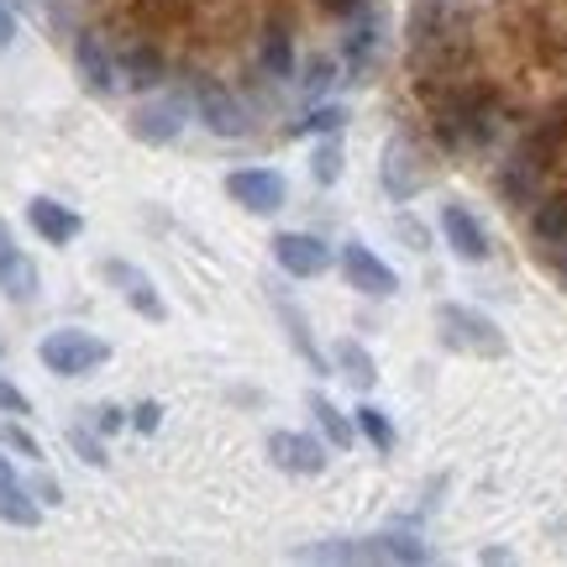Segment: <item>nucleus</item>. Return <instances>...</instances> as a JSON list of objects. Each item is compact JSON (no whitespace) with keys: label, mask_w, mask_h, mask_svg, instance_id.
<instances>
[{"label":"nucleus","mask_w":567,"mask_h":567,"mask_svg":"<svg viewBox=\"0 0 567 567\" xmlns=\"http://www.w3.org/2000/svg\"><path fill=\"white\" fill-rule=\"evenodd\" d=\"M442 237H446V247L463 258V264H488V231H484V221L467 210V205H442Z\"/></svg>","instance_id":"12"},{"label":"nucleus","mask_w":567,"mask_h":567,"mask_svg":"<svg viewBox=\"0 0 567 567\" xmlns=\"http://www.w3.org/2000/svg\"><path fill=\"white\" fill-rule=\"evenodd\" d=\"M0 520H6V526H17V530H32L42 520V505L32 499V488L21 484L17 473H11V478H0Z\"/></svg>","instance_id":"18"},{"label":"nucleus","mask_w":567,"mask_h":567,"mask_svg":"<svg viewBox=\"0 0 567 567\" xmlns=\"http://www.w3.org/2000/svg\"><path fill=\"white\" fill-rule=\"evenodd\" d=\"M352 425H358L368 442H373V452H394V421H389V410L358 405V410H352Z\"/></svg>","instance_id":"21"},{"label":"nucleus","mask_w":567,"mask_h":567,"mask_svg":"<svg viewBox=\"0 0 567 567\" xmlns=\"http://www.w3.org/2000/svg\"><path fill=\"white\" fill-rule=\"evenodd\" d=\"M21 264V247H17V231H11V226L0 221V284L11 279V268Z\"/></svg>","instance_id":"30"},{"label":"nucleus","mask_w":567,"mask_h":567,"mask_svg":"<svg viewBox=\"0 0 567 567\" xmlns=\"http://www.w3.org/2000/svg\"><path fill=\"white\" fill-rule=\"evenodd\" d=\"M310 179L321 184V189H331V184L342 179V147H337V137L316 142V153H310Z\"/></svg>","instance_id":"23"},{"label":"nucleus","mask_w":567,"mask_h":567,"mask_svg":"<svg viewBox=\"0 0 567 567\" xmlns=\"http://www.w3.org/2000/svg\"><path fill=\"white\" fill-rule=\"evenodd\" d=\"M189 105H195V116H200L216 137H247V126H252V111H247V101L237 95V84L210 80V74H200V80L189 84Z\"/></svg>","instance_id":"3"},{"label":"nucleus","mask_w":567,"mask_h":567,"mask_svg":"<svg viewBox=\"0 0 567 567\" xmlns=\"http://www.w3.org/2000/svg\"><path fill=\"white\" fill-rule=\"evenodd\" d=\"M331 358H337V368H342V379H347L352 389H373L379 368H373V358H368V352H363L358 342H342L337 352H331Z\"/></svg>","instance_id":"20"},{"label":"nucleus","mask_w":567,"mask_h":567,"mask_svg":"<svg viewBox=\"0 0 567 567\" xmlns=\"http://www.w3.org/2000/svg\"><path fill=\"white\" fill-rule=\"evenodd\" d=\"M226 195L243 205L247 216H279L284 200H289V184H284V174L252 163V168H231L226 174Z\"/></svg>","instance_id":"5"},{"label":"nucleus","mask_w":567,"mask_h":567,"mask_svg":"<svg viewBox=\"0 0 567 567\" xmlns=\"http://www.w3.org/2000/svg\"><path fill=\"white\" fill-rule=\"evenodd\" d=\"M337 264H342L347 284H352V289H363L368 300H389V295L400 289V274H394V268H389L368 243H358V237H352V243H342Z\"/></svg>","instance_id":"9"},{"label":"nucleus","mask_w":567,"mask_h":567,"mask_svg":"<svg viewBox=\"0 0 567 567\" xmlns=\"http://www.w3.org/2000/svg\"><path fill=\"white\" fill-rule=\"evenodd\" d=\"M69 442H74V452H80L90 467L111 463V457H105V446H101V436H90V425H74V431H69Z\"/></svg>","instance_id":"28"},{"label":"nucleus","mask_w":567,"mask_h":567,"mask_svg":"<svg viewBox=\"0 0 567 567\" xmlns=\"http://www.w3.org/2000/svg\"><path fill=\"white\" fill-rule=\"evenodd\" d=\"M38 358L59 379H84L101 363H111V342L95 337V331H84V326H59V331H48L38 342Z\"/></svg>","instance_id":"2"},{"label":"nucleus","mask_w":567,"mask_h":567,"mask_svg":"<svg viewBox=\"0 0 567 567\" xmlns=\"http://www.w3.org/2000/svg\"><path fill=\"white\" fill-rule=\"evenodd\" d=\"M195 0H132V21H137L147 38H158L168 48V38H184Z\"/></svg>","instance_id":"15"},{"label":"nucleus","mask_w":567,"mask_h":567,"mask_svg":"<svg viewBox=\"0 0 567 567\" xmlns=\"http://www.w3.org/2000/svg\"><path fill=\"white\" fill-rule=\"evenodd\" d=\"M337 74H342V59H337V53H316V59L305 63V90H310V95H326V90L337 84Z\"/></svg>","instance_id":"25"},{"label":"nucleus","mask_w":567,"mask_h":567,"mask_svg":"<svg viewBox=\"0 0 567 567\" xmlns=\"http://www.w3.org/2000/svg\"><path fill=\"white\" fill-rule=\"evenodd\" d=\"M279 316H284V326H289V342L300 347V358H305V363H310V368H321V373H326L321 347L310 342V326H305V316H300V310H295V305H289V300H279Z\"/></svg>","instance_id":"22"},{"label":"nucleus","mask_w":567,"mask_h":567,"mask_svg":"<svg viewBox=\"0 0 567 567\" xmlns=\"http://www.w3.org/2000/svg\"><path fill=\"white\" fill-rule=\"evenodd\" d=\"M268 247H274V264L284 274H295V279H321L331 268V247L321 237H310V231H279Z\"/></svg>","instance_id":"11"},{"label":"nucleus","mask_w":567,"mask_h":567,"mask_svg":"<svg viewBox=\"0 0 567 567\" xmlns=\"http://www.w3.org/2000/svg\"><path fill=\"white\" fill-rule=\"evenodd\" d=\"M11 42H17V11H11V6L0 0V53H6Z\"/></svg>","instance_id":"33"},{"label":"nucleus","mask_w":567,"mask_h":567,"mask_svg":"<svg viewBox=\"0 0 567 567\" xmlns=\"http://www.w3.org/2000/svg\"><path fill=\"white\" fill-rule=\"evenodd\" d=\"M436 326H442V342L457 352H473V358H505L509 352L505 331L467 305H436Z\"/></svg>","instance_id":"4"},{"label":"nucleus","mask_w":567,"mask_h":567,"mask_svg":"<svg viewBox=\"0 0 567 567\" xmlns=\"http://www.w3.org/2000/svg\"><path fill=\"white\" fill-rule=\"evenodd\" d=\"M347 126V105H316L310 116H305L300 132H321V137H337Z\"/></svg>","instance_id":"26"},{"label":"nucleus","mask_w":567,"mask_h":567,"mask_svg":"<svg viewBox=\"0 0 567 567\" xmlns=\"http://www.w3.org/2000/svg\"><path fill=\"white\" fill-rule=\"evenodd\" d=\"M394 231H400V237H410L415 247H425V231L415 226V216H394Z\"/></svg>","instance_id":"35"},{"label":"nucleus","mask_w":567,"mask_h":567,"mask_svg":"<svg viewBox=\"0 0 567 567\" xmlns=\"http://www.w3.org/2000/svg\"><path fill=\"white\" fill-rule=\"evenodd\" d=\"M252 63L264 69L268 80H295V32H289L284 11L258 32V53H252Z\"/></svg>","instance_id":"16"},{"label":"nucleus","mask_w":567,"mask_h":567,"mask_svg":"<svg viewBox=\"0 0 567 567\" xmlns=\"http://www.w3.org/2000/svg\"><path fill=\"white\" fill-rule=\"evenodd\" d=\"M74 69L90 95H111L122 84V69H116V53H111V38L101 27H80L74 32Z\"/></svg>","instance_id":"7"},{"label":"nucleus","mask_w":567,"mask_h":567,"mask_svg":"<svg viewBox=\"0 0 567 567\" xmlns=\"http://www.w3.org/2000/svg\"><path fill=\"white\" fill-rule=\"evenodd\" d=\"M379 179H384V195H389V200L405 205V200H415V195H421L425 184L436 179V168L421 158V147H415L410 137H394L384 147V174H379Z\"/></svg>","instance_id":"6"},{"label":"nucleus","mask_w":567,"mask_h":567,"mask_svg":"<svg viewBox=\"0 0 567 567\" xmlns=\"http://www.w3.org/2000/svg\"><path fill=\"white\" fill-rule=\"evenodd\" d=\"M27 226H32L48 247H69L84 231L80 210H69V205L53 200V195H32V200H27Z\"/></svg>","instance_id":"13"},{"label":"nucleus","mask_w":567,"mask_h":567,"mask_svg":"<svg viewBox=\"0 0 567 567\" xmlns=\"http://www.w3.org/2000/svg\"><path fill=\"white\" fill-rule=\"evenodd\" d=\"M0 289H6V300H17V305H21V300H32V295H38V268L21 258V264L11 268V279L0 284Z\"/></svg>","instance_id":"27"},{"label":"nucleus","mask_w":567,"mask_h":567,"mask_svg":"<svg viewBox=\"0 0 567 567\" xmlns=\"http://www.w3.org/2000/svg\"><path fill=\"white\" fill-rule=\"evenodd\" d=\"M0 415H32V400L0 373Z\"/></svg>","instance_id":"29"},{"label":"nucleus","mask_w":567,"mask_h":567,"mask_svg":"<svg viewBox=\"0 0 567 567\" xmlns=\"http://www.w3.org/2000/svg\"><path fill=\"white\" fill-rule=\"evenodd\" d=\"M32 499H38V505H59L63 494H59V484H53V478H48V473H38V478H32Z\"/></svg>","instance_id":"32"},{"label":"nucleus","mask_w":567,"mask_h":567,"mask_svg":"<svg viewBox=\"0 0 567 567\" xmlns=\"http://www.w3.org/2000/svg\"><path fill=\"white\" fill-rule=\"evenodd\" d=\"M90 415H95V425H101V431H122V425H126V410H116V405H101V410H90Z\"/></svg>","instance_id":"34"},{"label":"nucleus","mask_w":567,"mask_h":567,"mask_svg":"<svg viewBox=\"0 0 567 567\" xmlns=\"http://www.w3.org/2000/svg\"><path fill=\"white\" fill-rule=\"evenodd\" d=\"M405 69L410 90H442V84L478 80V38L473 21L452 6V0H415L405 21Z\"/></svg>","instance_id":"1"},{"label":"nucleus","mask_w":567,"mask_h":567,"mask_svg":"<svg viewBox=\"0 0 567 567\" xmlns=\"http://www.w3.org/2000/svg\"><path fill=\"white\" fill-rule=\"evenodd\" d=\"M268 457L284 467V473H321L326 467V446L316 436H305V431H268Z\"/></svg>","instance_id":"14"},{"label":"nucleus","mask_w":567,"mask_h":567,"mask_svg":"<svg viewBox=\"0 0 567 567\" xmlns=\"http://www.w3.org/2000/svg\"><path fill=\"white\" fill-rule=\"evenodd\" d=\"M101 274H105V284H111V289H116V295L137 310L142 321H168V305H163L158 284L147 279L137 264H126V258H105Z\"/></svg>","instance_id":"10"},{"label":"nucleus","mask_w":567,"mask_h":567,"mask_svg":"<svg viewBox=\"0 0 567 567\" xmlns=\"http://www.w3.org/2000/svg\"><path fill=\"white\" fill-rule=\"evenodd\" d=\"M126 132H132L142 147H168V142H179V132H184V101H174V95H147V101L132 105Z\"/></svg>","instance_id":"8"},{"label":"nucleus","mask_w":567,"mask_h":567,"mask_svg":"<svg viewBox=\"0 0 567 567\" xmlns=\"http://www.w3.org/2000/svg\"><path fill=\"white\" fill-rule=\"evenodd\" d=\"M0 446L21 452L27 463H38V457H42V442L32 436V431H27V425H21V415H6V421H0Z\"/></svg>","instance_id":"24"},{"label":"nucleus","mask_w":567,"mask_h":567,"mask_svg":"<svg viewBox=\"0 0 567 567\" xmlns=\"http://www.w3.org/2000/svg\"><path fill=\"white\" fill-rule=\"evenodd\" d=\"M158 421H163V405H158V400H147V405L132 410V425H137V431H158Z\"/></svg>","instance_id":"31"},{"label":"nucleus","mask_w":567,"mask_h":567,"mask_svg":"<svg viewBox=\"0 0 567 567\" xmlns=\"http://www.w3.org/2000/svg\"><path fill=\"white\" fill-rule=\"evenodd\" d=\"M310 415H316V425H321V436L331 446H337V452H347V446H352V436H358V425L347 421L342 410L331 405V400H326V394H310Z\"/></svg>","instance_id":"19"},{"label":"nucleus","mask_w":567,"mask_h":567,"mask_svg":"<svg viewBox=\"0 0 567 567\" xmlns=\"http://www.w3.org/2000/svg\"><path fill=\"white\" fill-rule=\"evenodd\" d=\"M530 231H536L542 247L567 252V189H542L530 200Z\"/></svg>","instance_id":"17"}]
</instances>
